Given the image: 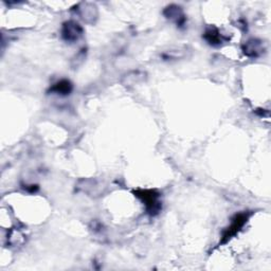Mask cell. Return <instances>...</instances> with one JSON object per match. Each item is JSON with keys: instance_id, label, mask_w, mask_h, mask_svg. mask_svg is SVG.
I'll return each mask as SVG.
<instances>
[{"instance_id": "6da1fadb", "label": "cell", "mask_w": 271, "mask_h": 271, "mask_svg": "<svg viewBox=\"0 0 271 271\" xmlns=\"http://www.w3.org/2000/svg\"><path fill=\"white\" fill-rule=\"evenodd\" d=\"M134 195L147 207L148 213L151 215H157L161 210L160 194L155 190H138L134 191Z\"/></svg>"}, {"instance_id": "7a4b0ae2", "label": "cell", "mask_w": 271, "mask_h": 271, "mask_svg": "<svg viewBox=\"0 0 271 271\" xmlns=\"http://www.w3.org/2000/svg\"><path fill=\"white\" fill-rule=\"evenodd\" d=\"M250 217V214L248 213H239V214H236L233 220H232V223L231 225L229 226L225 232L223 233V237H222V244H225L227 243L228 241H230V239L235 236L239 231L242 230L243 227L246 225V223L248 222Z\"/></svg>"}, {"instance_id": "3957f363", "label": "cell", "mask_w": 271, "mask_h": 271, "mask_svg": "<svg viewBox=\"0 0 271 271\" xmlns=\"http://www.w3.org/2000/svg\"><path fill=\"white\" fill-rule=\"evenodd\" d=\"M83 34H84V30L75 20H69V22H66L62 25L61 37L65 41H68V43H76V41L82 38Z\"/></svg>"}, {"instance_id": "277c9868", "label": "cell", "mask_w": 271, "mask_h": 271, "mask_svg": "<svg viewBox=\"0 0 271 271\" xmlns=\"http://www.w3.org/2000/svg\"><path fill=\"white\" fill-rule=\"evenodd\" d=\"M244 54L248 57H258L265 53L266 44L263 40L252 38L247 40L242 47Z\"/></svg>"}, {"instance_id": "5b68a950", "label": "cell", "mask_w": 271, "mask_h": 271, "mask_svg": "<svg viewBox=\"0 0 271 271\" xmlns=\"http://www.w3.org/2000/svg\"><path fill=\"white\" fill-rule=\"evenodd\" d=\"M164 16L172 20V22L176 23L177 26L182 27L185 23V16L183 14L182 9L179 6L176 5H171L164 10Z\"/></svg>"}, {"instance_id": "8992f818", "label": "cell", "mask_w": 271, "mask_h": 271, "mask_svg": "<svg viewBox=\"0 0 271 271\" xmlns=\"http://www.w3.org/2000/svg\"><path fill=\"white\" fill-rule=\"evenodd\" d=\"M191 53V49L187 46H175L168 50H164L161 56L164 59H180L187 57V54Z\"/></svg>"}, {"instance_id": "52a82bcc", "label": "cell", "mask_w": 271, "mask_h": 271, "mask_svg": "<svg viewBox=\"0 0 271 271\" xmlns=\"http://www.w3.org/2000/svg\"><path fill=\"white\" fill-rule=\"evenodd\" d=\"M79 11H80V16L85 23L87 24L96 23V20L98 18V9L96 5L90 4V3L82 4L79 9Z\"/></svg>"}, {"instance_id": "ba28073f", "label": "cell", "mask_w": 271, "mask_h": 271, "mask_svg": "<svg viewBox=\"0 0 271 271\" xmlns=\"http://www.w3.org/2000/svg\"><path fill=\"white\" fill-rule=\"evenodd\" d=\"M145 79H147V74H145L144 71L133 70L125 74L121 79V83L125 87H132L143 82Z\"/></svg>"}, {"instance_id": "9c48e42d", "label": "cell", "mask_w": 271, "mask_h": 271, "mask_svg": "<svg viewBox=\"0 0 271 271\" xmlns=\"http://www.w3.org/2000/svg\"><path fill=\"white\" fill-rule=\"evenodd\" d=\"M204 38L208 41V44H210L212 46L222 45L226 40L225 36L220 32V30H218L217 28H214V27H211V28L206 30V32L204 34Z\"/></svg>"}, {"instance_id": "30bf717a", "label": "cell", "mask_w": 271, "mask_h": 271, "mask_svg": "<svg viewBox=\"0 0 271 271\" xmlns=\"http://www.w3.org/2000/svg\"><path fill=\"white\" fill-rule=\"evenodd\" d=\"M72 89H74V86H72L70 81L61 80V81H58L57 83H55V84L50 88V91L55 93V95L68 96L71 93Z\"/></svg>"}]
</instances>
